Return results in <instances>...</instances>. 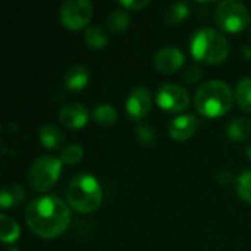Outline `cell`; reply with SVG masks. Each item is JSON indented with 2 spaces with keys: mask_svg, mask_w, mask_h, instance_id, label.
I'll return each mask as SVG.
<instances>
[{
  "mask_svg": "<svg viewBox=\"0 0 251 251\" xmlns=\"http://www.w3.org/2000/svg\"><path fill=\"white\" fill-rule=\"evenodd\" d=\"M25 222L37 237L51 240L68 229L71 210L68 204L56 196L38 197L26 206Z\"/></svg>",
  "mask_w": 251,
  "mask_h": 251,
  "instance_id": "1",
  "label": "cell"
},
{
  "mask_svg": "<svg viewBox=\"0 0 251 251\" xmlns=\"http://www.w3.org/2000/svg\"><path fill=\"white\" fill-rule=\"evenodd\" d=\"M196 109L204 118H221L234 104V93L229 85L219 79H212L200 85L196 93Z\"/></svg>",
  "mask_w": 251,
  "mask_h": 251,
  "instance_id": "2",
  "label": "cell"
},
{
  "mask_svg": "<svg viewBox=\"0 0 251 251\" xmlns=\"http://www.w3.org/2000/svg\"><path fill=\"white\" fill-rule=\"evenodd\" d=\"M66 200L74 210L79 213H91L100 207L103 191L99 181L93 175L79 174L69 182Z\"/></svg>",
  "mask_w": 251,
  "mask_h": 251,
  "instance_id": "3",
  "label": "cell"
},
{
  "mask_svg": "<svg viewBox=\"0 0 251 251\" xmlns=\"http://www.w3.org/2000/svg\"><path fill=\"white\" fill-rule=\"evenodd\" d=\"M190 50L196 60L203 63H221L229 54L228 40L213 28L196 31L190 40Z\"/></svg>",
  "mask_w": 251,
  "mask_h": 251,
  "instance_id": "4",
  "label": "cell"
},
{
  "mask_svg": "<svg viewBox=\"0 0 251 251\" xmlns=\"http://www.w3.org/2000/svg\"><path fill=\"white\" fill-rule=\"evenodd\" d=\"M62 165L63 162L53 156L38 157L29 169V185L38 193L50 190L60 176Z\"/></svg>",
  "mask_w": 251,
  "mask_h": 251,
  "instance_id": "5",
  "label": "cell"
},
{
  "mask_svg": "<svg viewBox=\"0 0 251 251\" xmlns=\"http://www.w3.org/2000/svg\"><path fill=\"white\" fill-rule=\"evenodd\" d=\"M216 24L226 32H240L249 22L250 15L247 7L238 0H224L215 10Z\"/></svg>",
  "mask_w": 251,
  "mask_h": 251,
  "instance_id": "6",
  "label": "cell"
},
{
  "mask_svg": "<svg viewBox=\"0 0 251 251\" xmlns=\"http://www.w3.org/2000/svg\"><path fill=\"white\" fill-rule=\"evenodd\" d=\"M62 24L72 31L87 26L93 18V4L88 0H66L59 10Z\"/></svg>",
  "mask_w": 251,
  "mask_h": 251,
  "instance_id": "7",
  "label": "cell"
},
{
  "mask_svg": "<svg viewBox=\"0 0 251 251\" xmlns=\"http://www.w3.org/2000/svg\"><path fill=\"white\" fill-rule=\"evenodd\" d=\"M156 103L160 109L178 113L188 107L190 96L181 85L176 84H163L156 93Z\"/></svg>",
  "mask_w": 251,
  "mask_h": 251,
  "instance_id": "8",
  "label": "cell"
},
{
  "mask_svg": "<svg viewBox=\"0 0 251 251\" xmlns=\"http://www.w3.org/2000/svg\"><path fill=\"white\" fill-rule=\"evenodd\" d=\"M151 103H153L151 93L146 87H137L126 97L125 101L126 115L134 121H141L150 113Z\"/></svg>",
  "mask_w": 251,
  "mask_h": 251,
  "instance_id": "9",
  "label": "cell"
},
{
  "mask_svg": "<svg viewBox=\"0 0 251 251\" xmlns=\"http://www.w3.org/2000/svg\"><path fill=\"white\" fill-rule=\"evenodd\" d=\"M185 63L184 53L176 47H165L154 56V66L163 74H174Z\"/></svg>",
  "mask_w": 251,
  "mask_h": 251,
  "instance_id": "10",
  "label": "cell"
},
{
  "mask_svg": "<svg viewBox=\"0 0 251 251\" xmlns=\"http://www.w3.org/2000/svg\"><path fill=\"white\" fill-rule=\"evenodd\" d=\"M88 118H90L88 110L81 103H69V104L63 106L60 113H59L60 122L66 128L74 129V131L84 128L88 122Z\"/></svg>",
  "mask_w": 251,
  "mask_h": 251,
  "instance_id": "11",
  "label": "cell"
},
{
  "mask_svg": "<svg viewBox=\"0 0 251 251\" xmlns=\"http://www.w3.org/2000/svg\"><path fill=\"white\" fill-rule=\"evenodd\" d=\"M199 128V119L196 115H181L169 124V135L175 141H185L191 138Z\"/></svg>",
  "mask_w": 251,
  "mask_h": 251,
  "instance_id": "12",
  "label": "cell"
},
{
  "mask_svg": "<svg viewBox=\"0 0 251 251\" xmlns=\"http://www.w3.org/2000/svg\"><path fill=\"white\" fill-rule=\"evenodd\" d=\"M90 79V74L85 66L75 65L71 66L65 75V87L71 91H81L87 87Z\"/></svg>",
  "mask_w": 251,
  "mask_h": 251,
  "instance_id": "13",
  "label": "cell"
},
{
  "mask_svg": "<svg viewBox=\"0 0 251 251\" xmlns=\"http://www.w3.org/2000/svg\"><path fill=\"white\" fill-rule=\"evenodd\" d=\"M38 137H40L43 147L49 150H57L65 143L63 132L54 125H43L38 131Z\"/></svg>",
  "mask_w": 251,
  "mask_h": 251,
  "instance_id": "14",
  "label": "cell"
},
{
  "mask_svg": "<svg viewBox=\"0 0 251 251\" xmlns=\"http://www.w3.org/2000/svg\"><path fill=\"white\" fill-rule=\"evenodd\" d=\"M25 199V191L18 184H7L1 188L0 193V206L3 209L18 207Z\"/></svg>",
  "mask_w": 251,
  "mask_h": 251,
  "instance_id": "15",
  "label": "cell"
},
{
  "mask_svg": "<svg viewBox=\"0 0 251 251\" xmlns=\"http://www.w3.org/2000/svg\"><path fill=\"white\" fill-rule=\"evenodd\" d=\"M251 132V122L247 118H235L229 122L228 128H226V134L228 138L234 143H241L246 138H249Z\"/></svg>",
  "mask_w": 251,
  "mask_h": 251,
  "instance_id": "16",
  "label": "cell"
},
{
  "mask_svg": "<svg viewBox=\"0 0 251 251\" xmlns=\"http://www.w3.org/2000/svg\"><path fill=\"white\" fill-rule=\"evenodd\" d=\"M19 225L7 215L0 216V237L4 244H12L19 238Z\"/></svg>",
  "mask_w": 251,
  "mask_h": 251,
  "instance_id": "17",
  "label": "cell"
},
{
  "mask_svg": "<svg viewBox=\"0 0 251 251\" xmlns=\"http://www.w3.org/2000/svg\"><path fill=\"white\" fill-rule=\"evenodd\" d=\"M188 15H190V4L185 1H175L166 9L165 21L171 25H176L182 22Z\"/></svg>",
  "mask_w": 251,
  "mask_h": 251,
  "instance_id": "18",
  "label": "cell"
},
{
  "mask_svg": "<svg viewBox=\"0 0 251 251\" xmlns=\"http://www.w3.org/2000/svg\"><path fill=\"white\" fill-rule=\"evenodd\" d=\"M235 100L238 103V106L251 113V78H243L235 88Z\"/></svg>",
  "mask_w": 251,
  "mask_h": 251,
  "instance_id": "19",
  "label": "cell"
},
{
  "mask_svg": "<svg viewBox=\"0 0 251 251\" xmlns=\"http://www.w3.org/2000/svg\"><path fill=\"white\" fill-rule=\"evenodd\" d=\"M131 16L126 10H113L109 18H107V26L110 28L112 32H122L129 26Z\"/></svg>",
  "mask_w": 251,
  "mask_h": 251,
  "instance_id": "20",
  "label": "cell"
},
{
  "mask_svg": "<svg viewBox=\"0 0 251 251\" xmlns=\"http://www.w3.org/2000/svg\"><path fill=\"white\" fill-rule=\"evenodd\" d=\"M116 116L118 115H116L115 107L112 104H109V103H101V104H99V106H96L93 109L94 121L101 124V125H106V126L112 125L116 121Z\"/></svg>",
  "mask_w": 251,
  "mask_h": 251,
  "instance_id": "21",
  "label": "cell"
},
{
  "mask_svg": "<svg viewBox=\"0 0 251 251\" xmlns=\"http://www.w3.org/2000/svg\"><path fill=\"white\" fill-rule=\"evenodd\" d=\"M85 43L91 47V49H103L107 44V35L106 31L100 26H90L85 31Z\"/></svg>",
  "mask_w": 251,
  "mask_h": 251,
  "instance_id": "22",
  "label": "cell"
},
{
  "mask_svg": "<svg viewBox=\"0 0 251 251\" xmlns=\"http://www.w3.org/2000/svg\"><path fill=\"white\" fill-rule=\"evenodd\" d=\"M235 190L243 201L251 204V171H246L237 176Z\"/></svg>",
  "mask_w": 251,
  "mask_h": 251,
  "instance_id": "23",
  "label": "cell"
},
{
  "mask_svg": "<svg viewBox=\"0 0 251 251\" xmlns=\"http://www.w3.org/2000/svg\"><path fill=\"white\" fill-rule=\"evenodd\" d=\"M84 157V149L79 144H71L65 147L60 153V160L65 165H76Z\"/></svg>",
  "mask_w": 251,
  "mask_h": 251,
  "instance_id": "24",
  "label": "cell"
},
{
  "mask_svg": "<svg viewBox=\"0 0 251 251\" xmlns=\"http://www.w3.org/2000/svg\"><path fill=\"white\" fill-rule=\"evenodd\" d=\"M137 138L141 144H153L156 141V132L153 131V128L141 125L137 128Z\"/></svg>",
  "mask_w": 251,
  "mask_h": 251,
  "instance_id": "25",
  "label": "cell"
},
{
  "mask_svg": "<svg viewBox=\"0 0 251 251\" xmlns=\"http://www.w3.org/2000/svg\"><path fill=\"white\" fill-rule=\"evenodd\" d=\"M149 3H150V0H121V1H119L121 6H124L125 9H129V10L143 9V7H146Z\"/></svg>",
  "mask_w": 251,
  "mask_h": 251,
  "instance_id": "26",
  "label": "cell"
},
{
  "mask_svg": "<svg viewBox=\"0 0 251 251\" xmlns=\"http://www.w3.org/2000/svg\"><path fill=\"white\" fill-rule=\"evenodd\" d=\"M200 76H201V69H200V68H197V66H191V68H188V71H187V72H185V75H184L185 81H187V82H190V84H196V82L200 79Z\"/></svg>",
  "mask_w": 251,
  "mask_h": 251,
  "instance_id": "27",
  "label": "cell"
},
{
  "mask_svg": "<svg viewBox=\"0 0 251 251\" xmlns=\"http://www.w3.org/2000/svg\"><path fill=\"white\" fill-rule=\"evenodd\" d=\"M246 156H247V157L251 160V144L247 147V149H246Z\"/></svg>",
  "mask_w": 251,
  "mask_h": 251,
  "instance_id": "28",
  "label": "cell"
},
{
  "mask_svg": "<svg viewBox=\"0 0 251 251\" xmlns=\"http://www.w3.org/2000/svg\"><path fill=\"white\" fill-rule=\"evenodd\" d=\"M7 251H19V250H18L16 247H9V250Z\"/></svg>",
  "mask_w": 251,
  "mask_h": 251,
  "instance_id": "29",
  "label": "cell"
}]
</instances>
